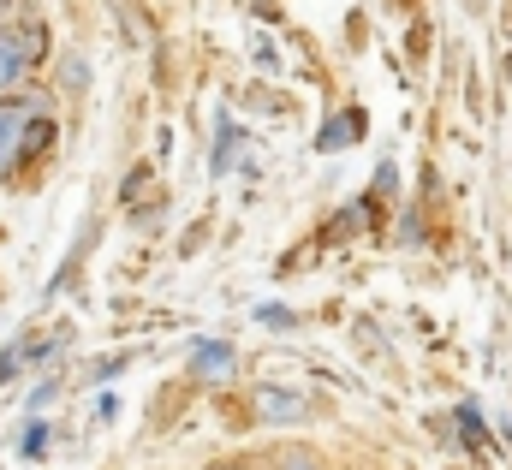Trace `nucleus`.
<instances>
[{
  "label": "nucleus",
  "mask_w": 512,
  "mask_h": 470,
  "mask_svg": "<svg viewBox=\"0 0 512 470\" xmlns=\"http://www.w3.org/2000/svg\"><path fill=\"white\" fill-rule=\"evenodd\" d=\"M48 54V30L36 24V18H24V24H0V96H12L24 78H30V66Z\"/></svg>",
  "instance_id": "nucleus-1"
},
{
  "label": "nucleus",
  "mask_w": 512,
  "mask_h": 470,
  "mask_svg": "<svg viewBox=\"0 0 512 470\" xmlns=\"http://www.w3.org/2000/svg\"><path fill=\"white\" fill-rule=\"evenodd\" d=\"M251 417L268 423V429H292V423H310V399L298 387L262 381V387H251Z\"/></svg>",
  "instance_id": "nucleus-2"
},
{
  "label": "nucleus",
  "mask_w": 512,
  "mask_h": 470,
  "mask_svg": "<svg viewBox=\"0 0 512 470\" xmlns=\"http://www.w3.org/2000/svg\"><path fill=\"white\" fill-rule=\"evenodd\" d=\"M185 375H197L203 387H221V381L239 375V352H233L227 340H197V346H191V363H185Z\"/></svg>",
  "instance_id": "nucleus-3"
},
{
  "label": "nucleus",
  "mask_w": 512,
  "mask_h": 470,
  "mask_svg": "<svg viewBox=\"0 0 512 470\" xmlns=\"http://www.w3.org/2000/svg\"><path fill=\"white\" fill-rule=\"evenodd\" d=\"M24 125H30V102H18V96H0V179H12V167H18Z\"/></svg>",
  "instance_id": "nucleus-4"
},
{
  "label": "nucleus",
  "mask_w": 512,
  "mask_h": 470,
  "mask_svg": "<svg viewBox=\"0 0 512 470\" xmlns=\"http://www.w3.org/2000/svg\"><path fill=\"white\" fill-rule=\"evenodd\" d=\"M364 125H370V119H364V108H340L334 119H322L316 149H322V155H340V149H352V143L364 137Z\"/></svg>",
  "instance_id": "nucleus-5"
},
{
  "label": "nucleus",
  "mask_w": 512,
  "mask_h": 470,
  "mask_svg": "<svg viewBox=\"0 0 512 470\" xmlns=\"http://www.w3.org/2000/svg\"><path fill=\"white\" fill-rule=\"evenodd\" d=\"M239 149H245V131H239L233 119H221V125H215V155H209V173L221 179V173L239 161Z\"/></svg>",
  "instance_id": "nucleus-6"
},
{
  "label": "nucleus",
  "mask_w": 512,
  "mask_h": 470,
  "mask_svg": "<svg viewBox=\"0 0 512 470\" xmlns=\"http://www.w3.org/2000/svg\"><path fill=\"white\" fill-rule=\"evenodd\" d=\"M459 441H465V447H477V453H489V423H483V411H477V405H459Z\"/></svg>",
  "instance_id": "nucleus-7"
},
{
  "label": "nucleus",
  "mask_w": 512,
  "mask_h": 470,
  "mask_svg": "<svg viewBox=\"0 0 512 470\" xmlns=\"http://www.w3.org/2000/svg\"><path fill=\"white\" fill-rule=\"evenodd\" d=\"M48 441H54V423H48V417H30V429L18 435V459H42Z\"/></svg>",
  "instance_id": "nucleus-8"
},
{
  "label": "nucleus",
  "mask_w": 512,
  "mask_h": 470,
  "mask_svg": "<svg viewBox=\"0 0 512 470\" xmlns=\"http://www.w3.org/2000/svg\"><path fill=\"white\" fill-rule=\"evenodd\" d=\"M256 322H262V328H274V334H292V328H298V316H292L286 304H262V310H256Z\"/></svg>",
  "instance_id": "nucleus-9"
},
{
  "label": "nucleus",
  "mask_w": 512,
  "mask_h": 470,
  "mask_svg": "<svg viewBox=\"0 0 512 470\" xmlns=\"http://www.w3.org/2000/svg\"><path fill=\"white\" fill-rule=\"evenodd\" d=\"M60 84H66L72 96H78V90L90 84V66H84V54H66V66H60Z\"/></svg>",
  "instance_id": "nucleus-10"
},
{
  "label": "nucleus",
  "mask_w": 512,
  "mask_h": 470,
  "mask_svg": "<svg viewBox=\"0 0 512 470\" xmlns=\"http://www.w3.org/2000/svg\"><path fill=\"white\" fill-rule=\"evenodd\" d=\"M131 363V352H114V357H96V363H90V381H114V375H120V369H126Z\"/></svg>",
  "instance_id": "nucleus-11"
},
{
  "label": "nucleus",
  "mask_w": 512,
  "mask_h": 470,
  "mask_svg": "<svg viewBox=\"0 0 512 470\" xmlns=\"http://www.w3.org/2000/svg\"><path fill=\"white\" fill-rule=\"evenodd\" d=\"M54 399H60V375H48V381L30 387V411H42V405H54Z\"/></svg>",
  "instance_id": "nucleus-12"
},
{
  "label": "nucleus",
  "mask_w": 512,
  "mask_h": 470,
  "mask_svg": "<svg viewBox=\"0 0 512 470\" xmlns=\"http://www.w3.org/2000/svg\"><path fill=\"white\" fill-rule=\"evenodd\" d=\"M280 470H328V459H316V453H286Z\"/></svg>",
  "instance_id": "nucleus-13"
},
{
  "label": "nucleus",
  "mask_w": 512,
  "mask_h": 470,
  "mask_svg": "<svg viewBox=\"0 0 512 470\" xmlns=\"http://www.w3.org/2000/svg\"><path fill=\"white\" fill-rule=\"evenodd\" d=\"M465 6H471V12H483V0H465Z\"/></svg>",
  "instance_id": "nucleus-14"
},
{
  "label": "nucleus",
  "mask_w": 512,
  "mask_h": 470,
  "mask_svg": "<svg viewBox=\"0 0 512 470\" xmlns=\"http://www.w3.org/2000/svg\"><path fill=\"white\" fill-rule=\"evenodd\" d=\"M507 78H512V54H507Z\"/></svg>",
  "instance_id": "nucleus-15"
}]
</instances>
